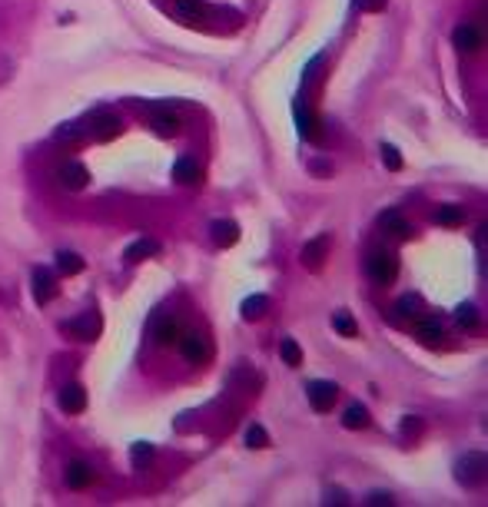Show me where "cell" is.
<instances>
[{"label":"cell","instance_id":"4","mask_svg":"<svg viewBox=\"0 0 488 507\" xmlns=\"http://www.w3.org/2000/svg\"><path fill=\"white\" fill-rule=\"evenodd\" d=\"M305 398L312 404V411H333V404L339 398V385L336 381H326V378H312L305 385Z\"/></svg>","mask_w":488,"mask_h":507},{"label":"cell","instance_id":"12","mask_svg":"<svg viewBox=\"0 0 488 507\" xmlns=\"http://www.w3.org/2000/svg\"><path fill=\"white\" fill-rule=\"evenodd\" d=\"M210 239H213L216 249L236 246L239 242V223H233V219H213L210 223Z\"/></svg>","mask_w":488,"mask_h":507},{"label":"cell","instance_id":"6","mask_svg":"<svg viewBox=\"0 0 488 507\" xmlns=\"http://www.w3.org/2000/svg\"><path fill=\"white\" fill-rule=\"evenodd\" d=\"M57 182H60L63 189H70V193H80V189H87L90 173H87V166H83V163L67 160V163L57 166Z\"/></svg>","mask_w":488,"mask_h":507},{"label":"cell","instance_id":"20","mask_svg":"<svg viewBox=\"0 0 488 507\" xmlns=\"http://www.w3.org/2000/svg\"><path fill=\"white\" fill-rule=\"evenodd\" d=\"M415 322H419V338H422L426 345H435V342H439V338L445 335V328H442V322H439V318H428V315H419Z\"/></svg>","mask_w":488,"mask_h":507},{"label":"cell","instance_id":"38","mask_svg":"<svg viewBox=\"0 0 488 507\" xmlns=\"http://www.w3.org/2000/svg\"><path fill=\"white\" fill-rule=\"evenodd\" d=\"M309 169H312L316 176H333V166L322 163V160H312V163H309Z\"/></svg>","mask_w":488,"mask_h":507},{"label":"cell","instance_id":"1","mask_svg":"<svg viewBox=\"0 0 488 507\" xmlns=\"http://www.w3.org/2000/svg\"><path fill=\"white\" fill-rule=\"evenodd\" d=\"M366 275L376 285H389L398 275V255L385 246H372L366 252Z\"/></svg>","mask_w":488,"mask_h":507},{"label":"cell","instance_id":"15","mask_svg":"<svg viewBox=\"0 0 488 507\" xmlns=\"http://www.w3.org/2000/svg\"><path fill=\"white\" fill-rule=\"evenodd\" d=\"M150 113H153V130L160 136L180 133V117H176L173 110H167V106H150Z\"/></svg>","mask_w":488,"mask_h":507},{"label":"cell","instance_id":"11","mask_svg":"<svg viewBox=\"0 0 488 507\" xmlns=\"http://www.w3.org/2000/svg\"><path fill=\"white\" fill-rule=\"evenodd\" d=\"M57 404H60V411H67V415H80L87 408V388L76 385V381L63 385L60 395H57Z\"/></svg>","mask_w":488,"mask_h":507},{"label":"cell","instance_id":"36","mask_svg":"<svg viewBox=\"0 0 488 507\" xmlns=\"http://www.w3.org/2000/svg\"><path fill=\"white\" fill-rule=\"evenodd\" d=\"M402 434H422V421L409 415L405 421H402Z\"/></svg>","mask_w":488,"mask_h":507},{"label":"cell","instance_id":"24","mask_svg":"<svg viewBox=\"0 0 488 507\" xmlns=\"http://www.w3.org/2000/svg\"><path fill=\"white\" fill-rule=\"evenodd\" d=\"M153 454H156V447H153L150 441H137V445L130 447V464H133L137 471H143V467L153 461Z\"/></svg>","mask_w":488,"mask_h":507},{"label":"cell","instance_id":"25","mask_svg":"<svg viewBox=\"0 0 488 507\" xmlns=\"http://www.w3.org/2000/svg\"><path fill=\"white\" fill-rule=\"evenodd\" d=\"M333 328H336L342 338H355V335H359V325H355V318H352V315L346 312V309L333 315Z\"/></svg>","mask_w":488,"mask_h":507},{"label":"cell","instance_id":"9","mask_svg":"<svg viewBox=\"0 0 488 507\" xmlns=\"http://www.w3.org/2000/svg\"><path fill=\"white\" fill-rule=\"evenodd\" d=\"M31 285H33V302H37V305H47L50 298L57 295V279H53V272L44 266H37L31 272Z\"/></svg>","mask_w":488,"mask_h":507},{"label":"cell","instance_id":"23","mask_svg":"<svg viewBox=\"0 0 488 507\" xmlns=\"http://www.w3.org/2000/svg\"><path fill=\"white\" fill-rule=\"evenodd\" d=\"M266 312H269V298L266 295H249L243 302V318L246 322H260Z\"/></svg>","mask_w":488,"mask_h":507},{"label":"cell","instance_id":"28","mask_svg":"<svg viewBox=\"0 0 488 507\" xmlns=\"http://www.w3.org/2000/svg\"><path fill=\"white\" fill-rule=\"evenodd\" d=\"M246 447H253V451L269 447V434H266L262 424H249V428H246Z\"/></svg>","mask_w":488,"mask_h":507},{"label":"cell","instance_id":"5","mask_svg":"<svg viewBox=\"0 0 488 507\" xmlns=\"http://www.w3.org/2000/svg\"><path fill=\"white\" fill-rule=\"evenodd\" d=\"M120 113H113V110H96L90 117V136L93 139H100V143H107L113 136H120Z\"/></svg>","mask_w":488,"mask_h":507},{"label":"cell","instance_id":"3","mask_svg":"<svg viewBox=\"0 0 488 507\" xmlns=\"http://www.w3.org/2000/svg\"><path fill=\"white\" fill-rule=\"evenodd\" d=\"M67 332L80 338V342H93V338H100V332H103V315L96 312V309H87V312H80L76 318L67 322Z\"/></svg>","mask_w":488,"mask_h":507},{"label":"cell","instance_id":"10","mask_svg":"<svg viewBox=\"0 0 488 507\" xmlns=\"http://www.w3.org/2000/svg\"><path fill=\"white\" fill-rule=\"evenodd\" d=\"M93 481H96V471H93V464H87L83 458H74V461H67V488H74V491H83V488H90Z\"/></svg>","mask_w":488,"mask_h":507},{"label":"cell","instance_id":"16","mask_svg":"<svg viewBox=\"0 0 488 507\" xmlns=\"http://www.w3.org/2000/svg\"><path fill=\"white\" fill-rule=\"evenodd\" d=\"M160 252V242L156 239H137V242H130L126 246V252H123V259L130 262V266H137V262H143V259H150V255Z\"/></svg>","mask_w":488,"mask_h":507},{"label":"cell","instance_id":"18","mask_svg":"<svg viewBox=\"0 0 488 507\" xmlns=\"http://www.w3.org/2000/svg\"><path fill=\"white\" fill-rule=\"evenodd\" d=\"M369 408L366 404H349L346 408V415H342V428L346 431H362V428H369Z\"/></svg>","mask_w":488,"mask_h":507},{"label":"cell","instance_id":"21","mask_svg":"<svg viewBox=\"0 0 488 507\" xmlns=\"http://www.w3.org/2000/svg\"><path fill=\"white\" fill-rule=\"evenodd\" d=\"M396 312H398V318H419V315L426 312V302H422V295L409 292V295H402L396 302Z\"/></svg>","mask_w":488,"mask_h":507},{"label":"cell","instance_id":"34","mask_svg":"<svg viewBox=\"0 0 488 507\" xmlns=\"http://www.w3.org/2000/svg\"><path fill=\"white\" fill-rule=\"evenodd\" d=\"M359 10H366V14H379V10H385V0H352Z\"/></svg>","mask_w":488,"mask_h":507},{"label":"cell","instance_id":"37","mask_svg":"<svg viewBox=\"0 0 488 507\" xmlns=\"http://www.w3.org/2000/svg\"><path fill=\"white\" fill-rule=\"evenodd\" d=\"M10 74H14V60H10V57H0V83H7V80H10Z\"/></svg>","mask_w":488,"mask_h":507},{"label":"cell","instance_id":"26","mask_svg":"<svg viewBox=\"0 0 488 507\" xmlns=\"http://www.w3.org/2000/svg\"><path fill=\"white\" fill-rule=\"evenodd\" d=\"M279 355H283V361H286L289 368H299V365H303V348H299L296 338H283V345H279Z\"/></svg>","mask_w":488,"mask_h":507},{"label":"cell","instance_id":"19","mask_svg":"<svg viewBox=\"0 0 488 507\" xmlns=\"http://www.w3.org/2000/svg\"><path fill=\"white\" fill-rule=\"evenodd\" d=\"M173 179L180 182V186H193L199 179V166L190 160V156H180L176 163H173Z\"/></svg>","mask_w":488,"mask_h":507},{"label":"cell","instance_id":"27","mask_svg":"<svg viewBox=\"0 0 488 507\" xmlns=\"http://www.w3.org/2000/svg\"><path fill=\"white\" fill-rule=\"evenodd\" d=\"M57 268H60L63 275H80V272H83V259L76 252H67V249H63V252H57Z\"/></svg>","mask_w":488,"mask_h":507},{"label":"cell","instance_id":"17","mask_svg":"<svg viewBox=\"0 0 488 507\" xmlns=\"http://www.w3.org/2000/svg\"><path fill=\"white\" fill-rule=\"evenodd\" d=\"M379 225L385 229V232H392L396 239H402V242H405V239L412 236V225L405 223V219H402V212H396V209L382 212V216H379Z\"/></svg>","mask_w":488,"mask_h":507},{"label":"cell","instance_id":"14","mask_svg":"<svg viewBox=\"0 0 488 507\" xmlns=\"http://www.w3.org/2000/svg\"><path fill=\"white\" fill-rule=\"evenodd\" d=\"M452 46H455L458 53H475L478 46H482V33L475 24H458L452 30Z\"/></svg>","mask_w":488,"mask_h":507},{"label":"cell","instance_id":"30","mask_svg":"<svg viewBox=\"0 0 488 507\" xmlns=\"http://www.w3.org/2000/svg\"><path fill=\"white\" fill-rule=\"evenodd\" d=\"M176 7H180V14L186 17V20H199L203 17V0H176Z\"/></svg>","mask_w":488,"mask_h":507},{"label":"cell","instance_id":"7","mask_svg":"<svg viewBox=\"0 0 488 507\" xmlns=\"http://www.w3.org/2000/svg\"><path fill=\"white\" fill-rule=\"evenodd\" d=\"M329 246H333V236H329V232H322V236H316V239H309V242L303 246V266L309 268V272H319V268L326 266Z\"/></svg>","mask_w":488,"mask_h":507},{"label":"cell","instance_id":"31","mask_svg":"<svg viewBox=\"0 0 488 507\" xmlns=\"http://www.w3.org/2000/svg\"><path fill=\"white\" fill-rule=\"evenodd\" d=\"M322 504L346 507V504H349V494L342 491V488H326V491H322Z\"/></svg>","mask_w":488,"mask_h":507},{"label":"cell","instance_id":"35","mask_svg":"<svg viewBox=\"0 0 488 507\" xmlns=\"http://www.w3.org/2000/svg\"><path fill=\"white\" fill-rule=\"evenodd\" d=\"M80 136V126L76 123H63L60 130H57V139H76Z\"/></svg>","mask_w":488,"mask_h":507},{"label":"cell","instance_id":"13","mask_svg":"<svg viewBox=\"0 0 488 507\" xmlns=\"http://www.w3.org/2000/svg\"><path fill=\"white\" fill-rule=\"evenodd\" d=\"M150 335H153V342L163 345V348H167V345H176V338H180V322H176L173 315H156Z\"/></svg>","mask_w":488,"mask_h":507},{"label":"cell","instance_id":"8","mask_svg":"<svg viewBox=\"0 0 488 507\" xmlns=\"http://www.w3.org/2000/svg\"><path fill=\"white\" fill-rule=\"evenodd\" d=\"M176 345H180V352H183V358H190L193 365H203L206 358L213 355V348H210V342L199 335V332H186V335H180L176 338Z\"/></svg>","mask_w":488,"mask_h":507},{"label":"cell","instance_id":"33","mask_svg":"<svg viewBox=\"0 0 488 507\" xmlns=\"http://www.w3.org/2000/svg\"><path fill=\"white\" fill-rule=\"evenodd\" d=\"M366 504H369V507H382V504L389 507V504H392V494H389V491H372V494L366 497Z\"/></svg>","mask_w":488,"mask_h":507},{"label":"cell","instance_id":"2","mask_svg":"<svg viewBox=\"0 0 488 507\" xmlns=\"http://www.w3.org/2000/svg\"><path fill=\"white\" fill-rule=\"evenodd\" d=\"M455 481L462 488H482L485 484V471H488V461L482 451H465L462 458L455 461Z\"/></svg>","mask_w":488,"mask_h":507},{"label":"cell","instance_id":"32","mask_svg":"<svg viewBox=\"0 0 488 507\" xmlns=\"http://www.w3.org/2000/svg\"><path fill=\"white\" fill-rule=\"evenodd\" d=\"M455 318H458V325L472 328L475 322H478V315H475V305H458V309H455Z\"/></svg>","mask_w":488,"mask_h":507},{"label":"cell","instance_id":"29","mask_svg":"<svg viewBox=\"0 0 488 507\" xmlns=\"http://www.w3.org/2000/svg\"><path fill=\"white\" fill-rule=\"evenodd\" d=\"M382 163H385L389 173H398V169H402V156H398V149L389 146V143H382Z\"/></svg>","mask_w":488,"mask_h":507},{"label":"cell","instance_id":"22","mask_svg":"<svg viewBox=\"0 0 488 507\" xmlns=\"http://www.w3.org/2000/svg\"><path fill=\"white\" fill-rule=\"evenodd\" d=\"M432 219L439 225H448V229H455V225L465 223V209L462 206H439L435 212H432Z\"/></svg>","mask_w":488,"mask_h":507}]
</instances>
